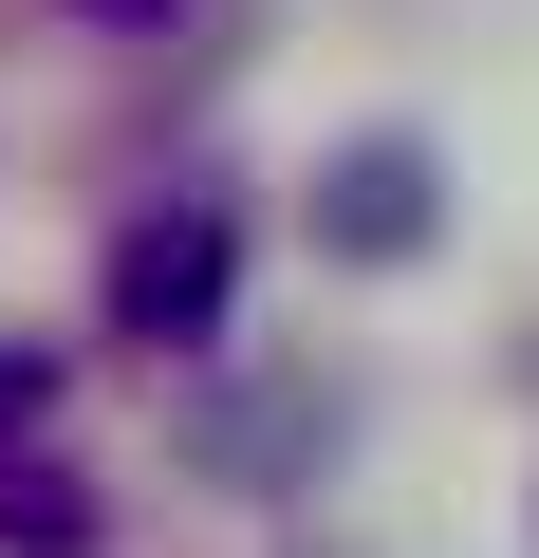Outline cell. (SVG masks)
<instances>
[{
    "mask_svg": "<svg viewBox=\"0 0 539 558\" xmlns=\"http://www.w3.org/2000/svg\"><path fill=\"white\" fill-rule=\"evenodd\" d=\"M223 299H242V223L205 186H168V205L112 223V336L131 354H223Z\"/></svg>",
    "mask_w": 539,
    "mask_h": 558,
    "instance_id": "6da1fadb",
    "label": "cell"
},
{
    "mask_svg": "<svg viewBox=\"0 0 539 558\" xmlns=\"http://www.w3.org/2000/svg\"><path fill=\"white\" fill-rule=\"evenodd\" d=\"M428 242H446V168H428V131H335V149H317V260L391 279V260H428Z\"/></svg>",
    "mask_w": 539,
    "mask_h": 558,
    "instance_id": "7a4b0ae2",
    "label": "cell"
},
{
    "mask_svg": "<svg viewBox=\"0 0 539 558\" xmlns=\"http://www.w3.org/2000/svg\"><path fill=\"white\" fill-rule=\"evenodd\" d=\"M0 539H57V558H75V539H94V502H75V465H38V447L0 465Z\"/></svg>",
    "mask_w": 539,
    "mask_h": 558,
    "instance_id": "3957f363",
    "label": "cell"
},
{
    "mask_svg": "<svg viewBox=\"0 0 539 558\" xmlns=\"http://www.w3.org/2000/svg\"><path fill=\"white\" fill-rule=\"evenodd\" d=\"M38 428H57V354H0V465H20Z\"/></svg>",
    "mask_w": 539,
    "mask_h": 558,
    "instance_id": "277c9868",
    "label": "cell"
},
{
    "mask_svg": "<svg viewBox=\"0 0 539 558\" xmlns=\"http://www.w3.org/2000/svg\"><path fill=\"white\" fill-rule=\"evenodd\" d=\"M75 20H112V38H168V20H186V0H75Z\"/></svg>",
    "mask_w": 539,
    "mask_h": 558,
    "instance_id": "5b68a950",
    "label": "cell"
}]
</instances>
